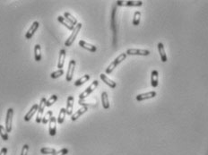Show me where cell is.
<instances>
[{
    "mask_svg": "<svg viewBox=\"0 0 208 155\" xmlns=\"http://www.w3.org/2000/svg\"><path fill=\"white\" fill-rule=\"evenodd\" d=\"M127 55L130 56H149L150 51L147 49H138V48H128L126 52Z\"/></svg>",
    "mask_w": 208,
    "mask_h": 155,
    "instance_id": "6",
    "label": "cell"
},
{
    "mask_svg": "<svg viewBox=\"0 0 208 155\" xmlns=\"http://www.w3.org/2000/svg\"><path fill=\"white\" fill-rule=\"evenodd\" d=\"M89 79H90V75H85L84 76H82L81 78H79L78 80L76 81V83H75V85L76 86H81L83 85L84 84H85L87 81H89Z\"/></svg>",
    "mask_w": 208,
    "mask_h": 155,
    "instance_id": "25",
    "label": "cell"
},
{
    "mask_svg": "<svg viewBox=\"0 0 208 155\" xmlns=\"http://www.w3.org/2000/svg\"><path fill=\"white\" fill-rule=\"evenodd\" d=\"M87 110H88V108H87V107H82V108H80V109L77 110L76 112H75V113L71 116V120H72V121H76V120H77V119L82 116L83 114H85Z\"/></svg>",
    "mask_w": 208,
    "mask_h": 155,
    "instance_id": "17",
    "label": "cell"
},
{
    "mask_svg": "<svg viewBox=\"0 0 208 155\" xmlns=\"http://www.w3.org/2000/svg\"><path fill=\"white\" fill-rule=\"evenodd\" d=\"M0 136L2 137V139L4 140V141H7L8 140L7 131L2 125H0Z\"/></svg>",
    "mask_w": 208,
    "mask_h": 155,
    "instance_id": "29",
    "label": "cell"
},
{
    "mask_svg": "<svg viewBox=\"0 0 208 155\" xmlns=\"http://www.w3.org/2000/svg\"><path fill=\"white\" fill-rule=\"evenodd\" d=\"M28 150H29V146H28V144H24V145H23V149H22V153H21V155H27V154H28Z\"/></svg>",
    "mask_w": 208,
    "mask_h": 155,
    "instance_id": "34",
    "label": "cell"
},
{
    "mask_svg": "<svg viewBox=\"0 0 208 155\" xmlns=\"http://www.w3.org/2000/svg\"><path fill=\"white\" fill-rule=\"evenodd\" d=\"M159 84V73L157 70H154L151 73V85L156 88Z\"/></svg>",
    "mask_w": 208,
    "mask_h": 155,
    "instance_id": "16",
    "label": "cell"
},
{
    "mask_svg": "<svg viewBox=\"0 0 208 155\" xmlns=\"http://www.w3.org/2000/svg\"><path fill=\"white\" fill-rule=\"evenodd\" d=\"M34 57H35V61L37 62L41 60V48L39 44H36L34 46Z\"/></svg>",
    "mask_w": 208,
    "mask_h": 155,
    "instance_id": "22",
    "label": "cell"
},
{
    "mask_svg": "<svg viewBox=\"0 0 208 155\" xmlns=\"http://www.w3.org/2000/svg\"><path fill=\"white\" fill-rule=\"evenodd\" d=\"M46 101L47 99L45 97H43L40 102L39 104V109L37 111V116H36V122L37 123H41V120H42V115L44 113V109L46 108Z\"/></svg>",
    "mask_w": 208,
    "mask_h": 155,
    "instance_id": "4",
    "label": "cell"
},
{
    "mask_svg": "<svg viewBox=\"0 0 208 155\" xmlns=\"http://www.w3.org/2000/svg\"><path fill=\"white\" fill-rule=\"evenodd\" d=\"M98 85H99V82H98L97 80L93 81V83H92V84L79 95V100H80V101H84V100H85V99H86V98H87L91 93H93V91H94L97 87H98Z\"/></svg>",
    "mask_w": 208,
    "mask_h": 155,
    "instance_id": "3",
    "label": "cell"
},
{
    "mask_svg": "<svg viewBox=\"0 0 208 155\" xmlns=\"http://www.w3.org/2000/svg\"><path fill=\"white\" fill-rule=\"evenodd\" d=\"M79 46L82 47L83 48H85L86 50L90 51V52H95L97 50V48L93 45V44H90L88 42H86L85 40H80L79 41Z\"/></svg>",
    "mask_w": 208,
    "mask_h": 155,
    "instance_id": "14",
    "label": "cell"
},
{
    "mask_svg": "<svg viewBox=\"0 0 208 155\" xmlns=\"http://www.w3.org/2000/svg\"><path fill=\"white\" fill-rule=\"evenodd\" d=\"M39 109V104H34L32 107L31 108V109L27 112V114L24 116V121H26V122H28V121H30L31 118H32V116L35 115V113H37V111H38Z\"/></svg>",
    "mask_w": 208,
    "mask_h": 155,
    "instance_id": "12",
    "label": "cell"
},
{
    "mask_svg": "<svg viewBox=\"0 0 208 155\" xmlns=\"http://www.w3.org/2000/svg\"><path fill=\"white\" fill-rule=\"evenodd\" d=\"M63 75H64V70L58 69L57 70V71H55V72H53L50 76H51V78H53V79H56V78L60 77Z\"/></svg>",
    "mask_w": 208,
    "mask_h": 155,
    "instance_id": "32",
    "label": "cell"
},
{
    "mask_svg": "<svg viewBox=\"0 0 208 155\" xmlns=\"http://www.w3.org/2000/svg\"><path fill=\"white\" fill-rule=\"evenodd\" d=\"M67 153H68V149H67V148H63L61 150L56 152L54 154L52 155H67Z\"/></svg>",
    "mask_w": 208,
    "mask_h": 155,
    "instance_id": "33",
    "label": "cell"
},
{
    "mask_svg": "<svg viewBox=\"0 0 208 155\" xmlns=\"http://www.w3.org/2000/svg\"><path fill=\"white\" fill-rule=\"evenodd\" d=\"M126 57H127V54H126V53H121L120 55H118L115 59L113 60V62L111 63L108 67L106 68L105 73H106L107 75H109L110 73H112V71L115 69L116 67H117L120 63L122 62V61H124V60L126 59Z\"/></svg>",
    "mask_w": 208,
    "mask_h": 155,
    "instance_id": "1",
    "label": "cell"
},
{
    "mask_svg": "<svg viewBox=\"0 0 208 155\" xmlns=\"http://www.w3.org/2000/svg\"><path fill=\"white\" fill-rule=\"evenodd\" d=\"M117 5L119 7H142V1H117Z\"/></svg>",
    "mask_w": 208,
    "mask_h": 155,
    "instance_id": "8",
    "label": "cell"
},
{
    "mask_svg": "<svg viewBox=\"0 0 208 155\" xmlns=\"http://www.w3.org/2000/svg\"><path fill=\"white\" fill-rule=\"evenodd\" d=\"M58 101V96L56 94H53L51 97L49 98V100L46 101V107H50L54 104L56 101Z\"/></svg>",
    "mask_w": 208,
    "mask_h": 155,
    "instance_id": "30",
    "label": "cell"
},
{
    "mask_svg": "<svg viewBox=\"0 0 208 155\" xmlns=\"http://www.w3.org/2000/svg\"><path fill=\"white\" fill-rule=\"evenodd\" d=\"M66 116H67V109H65V108H62V109H60V111H59V114H58V119H57L58 123V124H63V122H64V120H65Z\"/></svg>",
    "mask_w": 208,
    "mask_h": 155,
    "instance_id": "23",
    "label": "cell"
},
{
    "mask_svg": "<svg viewBox=\"0 0 208 155\" xmlns=\"http://www.w3.org/2000/svg\"><path fill=\"white\" fill-rule=\"evenodd\" d=\"M100 79L109 86V87H110V88H112V89H114L117 84H116V83L114 81H112L111 79H109V78L106 75H104V74H100Z\"/></svg>",
    "mask_w": 208,
    "mask_h": 155,
    "instance_id": "18",
    "label": "cell"
},
{
    "mask_svg": "<svg viewBox=\"0 0 208 155\" xmlns=\"http://www.w3.org/2000/svg\"><path fill=\"white\" fill-rule=\"evenodd\" d=\"M57 119L55 116H52L49 122V133L51 136H54L57 134Z\"/></svg>",
    "mask_w": 208,
    "mask_h": 155,
    "instance_id": "9",
    "label": "cell"
},
{
    "mask_svg": "<svg viewBox=\"0 0 208 155\" xmlns=\"http://www.w3.org/2000/svg\"><path fill=\"white\" fill-rule=\"evenodd\" d=\"M76 63L74 59L70 60L69 64H68V68H67V76H66V80L67 82H71L73 76H74V73H75V69H76Z\"/></svg>",
    "mask_w": 208,
    "mask_h": 155,
    "instance_id": "7",
    "label": "cell"
},
{
    "mask_svg": "<svg viewBox=\"0 0 208 155\" xmlns=\"http://www.w3.org/2000/svg\"><path fill=\"white\" fill-rule=\"evenodd\" d=\"M156 96V93L155 92H148V93H141V94H138L136 99L137 101H146V100H149V99H152V98H154Z\"/></svg>",
    "mask_w": 208,
    "mask_h": 155,
    "instance_id": "11",
    "label": "cell"
},
{
    "mask_svg": "<svg viewBox=\"0 0 208 155\" xmlns=\"http://www.w3.org/2000/svg\"><path fill=\"white\" fill-rule=\"evenodd\" d=\"M52 114H53L52 110H49V111H47V113L45 114V116H42V120H41V123L45 125V124H47L48 122H49L50 118L52 117Z\"/></svg>",
    "mask_w": 208,
    "mask_h": 155,
    "instance_id": "28",
    "label": "cell"
},
{
    "mask_svg": "<svg viewBox=\"0 0 208 155\" xmlns=\"http://www.w3.org/2000/svg\"><path fill=\"white\" fill-rule=\"evenodd\" d=\"M66 60V50L62 48L59 52V57H58V68L62 69L64 67V64Z\"/></svg>",
    "mask_w": 208,
    "mask_h": 155,
    "instance_id": "19",
    "label": "cell"
},
{
    "mask_svg": "<svg viewBox=\"0 0 208 155\" xmlns=\"http://www.w3.org/2000/svg\"><path fill=\"white\" fill-rule=\"evenodd\" d=\"M58 21L61 23V24H63L66 28H67L68 30H70V31H73L74 28H75V26H74L73 24H71V23H70L65 17H63V16H58Z\"/></svg>",
    "mask_w": 208,
    "mask_h": 155,
    "instance_id": "20",
    "label": "cell"
},
{
    "mask_svg": "<svg viewBox=\"0 0 208 155\" xmlns=\"http://www.w3.org/2000/svg\"><path fill=\"white\" fill-rule=\"evenodd\" d=\"M157 48H158V51H159V54H160V57H161L162 62H167L168 61V58H167V55H166L165 49H164V45L162 44V42H159L157 44Z\"/></svg>",
    "mask_w": 208,
    "mask_h": 155,
    "instance_id": "13",
    "label": "cell"
},
{
    "mask_svg": "<svg viewBox=\"0 0 208 155\" xmlns=\"http://www.w3.org/2000/svg\"><path fill=\"white\" fill-rule=\"evenodd\" d=\"M57 151H56V149L54 148H49V147H43L40 149V153H41V154H54L55 153H56Z\"/></svg>",
    "mask_w": 208,
    "mask_h": 155,
    "instance_id": "27",
    "label": "cell"
},
{
    "mask_svg": "<svg viewBox=\"0 0 208 155\" xmlns=\"http://www.w3.org/2000/svg\"><path fill=\"white\" fill-rule=\"evenodd\" d=\"M64 17H65V18H66L71 24H73L74 26H76L77 23H77L76 18H75V17L72 16L70 13H68V12H66V13L64 14Z\"/></svg>",
    "mask_w": 208,
    "mask_h": 155,
    "instance_id": "24",
    "label": "cell"
},
{
    "mask_svg": "<svg viewBox=\"0 0 208 155\" xmlns=\"http://www.w3.org/2000/svg\"><path fill=\"white\" fill-rule=\"evenodd\" d=\"M101 103H102V106H103L104 109H109V101L108 93L106 92H103L101 93Z\"/></svg>",
    "mask_w": 208,
    "mask_h": 155,
    "instance_id": "21",
    "label": "cell"
},
{
    "mask_svg": "<svg viewBox=\"0 0 208 155\" xmlns=\"http://www.w3.org/2000/svg\"><path fill=\"white\" fill-rule=\"evenodd\" d=\"M140 20H141V12L136 11L135 14H134V17H133V25H135V26L139 25Z\"/></svg>",
    "mask_w": 208,
    "mask_h": 155,
    "instance_id": "26",
    "label": "cell"
},
{
    "mask_svg": "<svg viewBox=\"0 0 208 155\" xmlns=\"http://www.w3.org/2000/svg\"><path fill=\"white\" fill-rule=\"evenodd\" d=\"M74 97L73 96H68L67 98V115L72 116L73 115V109H74Z\"/></svg>",
    "mask_w": 208,
    "mask_h": 155,
    "instance_id": "15",
    "label": "cell"
},
{
    "mask_svg": "<svg viewBox=\"0 0 208 155\" xmlns=\"http://www.w3.org/2000/svg\"><path fill=\"white\" fill-rule=\"evenodd\" d=\"M115 16H116V9H113V12H112V19H111V24H112V31L114 33V41L116 40V33H117V30L115 28Z\"/></svg>",
    "mask_w": 208,
    "mask_h": 155,
    "instance_id": "31",
    "label": "cell"
},
{
    "mask_svg": "<svg viewBox=\"0 0 208 155\" xmlns=\"http://www.w3.org/2000/svg\"><path fill=\"white\" fill-rule=\"evenodd\" d=\"M39 25V22H33V23H32L31 26L30 27V29L27 31L26 34H25V38H26V39H30L32 38L33 34H34V33L36 32V31L38 30Z\"/></svg>",
    "mask_w": 208,
    "mask_h": 155,
    "instance_id": "10",
    "label": "cell"
},
{
    "mask_svg": "<svg viewBox=\"0 0 208 155\" xmlns=\"http://www.w3.org/2000/svg\"><path fill=\"white\" fill-rule=\"evenodd\" d=\"M81 29H82V23H77L76 25L75 26L74 30L72 31V33L70 34L68 39L66 40V42H65V46L70 47L73 43H74V41H75V39H76L77 35H78V33H79V31H80Z\"/></svg>",
    "mask_w": 208,
    "mask_h": 155,
    "instance_id": "2",
    "label": "cell"
},
{
    "mask_svg": "<svg viewBox=\"0 0 208 155\" xmlns=\"http://www.w3.org/2000/svg\"><path fill=\"white\" fill-rule=\"evenodd\" d=\"M13 117H14V109L10 108L7 109V116H6V129H7V133H10L12 131Z\"/></svg>",
    "mask_w": 208,
    "mask_h": 155,
    "instance_id": "5",
    "label": "cell"
},
{
    "mask_svg": "<svg viewBox=\"0 0 208 155\" xmlns=\"http://www.w3.org/2000/svg\"><path fill=\"white\" fill-rule=\"evenodd\" d=\"M7 148L3 147L0 151V155H7Z\"/></svg>",
    "mask_w": 208,
    "mask_h": 155,
    "instance_id": "35",
    "label": "cell"
}]
</instances>
